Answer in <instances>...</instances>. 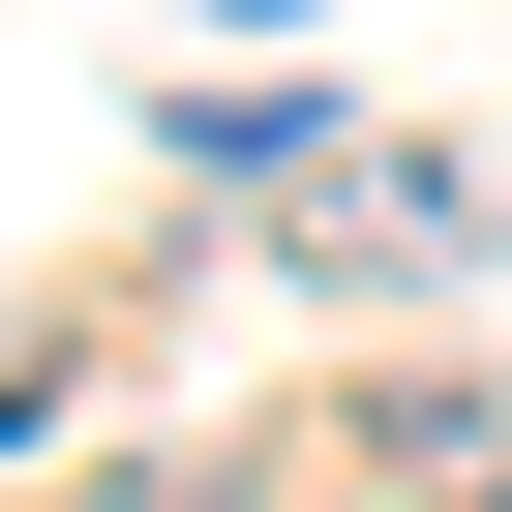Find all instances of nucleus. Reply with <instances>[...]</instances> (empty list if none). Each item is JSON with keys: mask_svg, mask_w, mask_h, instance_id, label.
I'll use <instances>...</instances> for the list:
<instances>
[{"mask_svg": "<svg viewBox=\"0 0 512 512\" xmlns=\"http://www.w3.org/2000/svg\"><path fill=\"white\" fill-rule=\"evenodd\" d=\"M272 241H302V272H482V181H422V151H332Z\"/></svg>", "mask_w": 512, "mask_h": 512, "instance_id": "1", "label": "nucleus"}, {"mask_svg": "<svg viewBox=\"0 0 512 512\" xmlns=\"http://www.w3.org/2000/svg\"><path fill=\"white\" fill-rule=\"evenodd\" d=\"M362 452H392L422 512H512V362H392V392H362Z\"/></svg>", "mask_w": 512, "mask_h": 512, "instance_id": "2", "label": "nucleus"}]
</instances>
